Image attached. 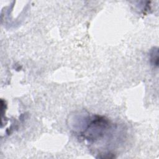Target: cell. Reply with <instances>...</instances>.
<instances>
[{
  "mask_svg": "<svg viewBox=\"0 0 159 159\" xmlns=\"http://www.w3.org/2000/svg\"><path fill=\"white\" fill-rule=\"evenodd\" d=\"M150 61L152 66L158 67V48L157 47H153L149 53Z\"/></svg>",
  "mask_w": 159,
  "mask_h": 159,
  "instance_id": "7a4b0ae2",
  "label": "cell"
},
{
  "mask_svg": "<svg viewBox=\"0 0 159 159\" xmlns=\"http://www.w3.org/2000/svg\"><path fill=\"white\" fill-rule=\"evenodd\" d=\"M69 120L75 135L91 143L101 140L112 128V124L106 117L84 111L72 115Z\"/></svg>",
  "mask_w": 159,
  "mask_h": 159,
  "instance_id": "6da1fadb",
  "label": "cell"
}]
</instances>
